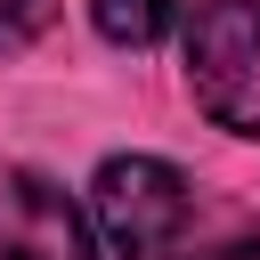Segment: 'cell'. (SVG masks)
Returning <instances> with one entry per match:
<instances>
[{
  "instance_id": "cell-1",
  "label": "cell",
  "mask_w": 260,
  "mask_h": 260,
  "mask_svg": "<svg viewBox=\"0 0 260 260\" xmlns=\"http://www.w3.org/2000/svg\"><path fill=\"white\" fill-rule=\"evenodd\" d=\"M89 211H98V236L114 244V260H171L195 236V187L154 154H114L89 187Z\"/></svg>"
},
{
  "instance_id": "cell-2",
  "label": "cell",
  "mask_w": 260,
  "mask_h": 260,
  "mask_svg": "<svg viewBox=\"0 0 260 260\" xmlns=\"http://www.w3.org/2000/svg\"><path fill=\"white\" fill-rule=\"evenodd\" d=\"M187 89L219 130L260 138V0H203L195 8V24H187Z\"/></svg>"
},
{
  "instance_id": "cell-3",
  "label": "cell",
  "mask_w": 260,
  "mask_h": 260,
  "mask_svg": "<svg viewBox=\"0 0 260 260\" xmlns=\"http://www.w3.org/2000/svg\"><path fill=\"white\" fill-rule=\"evenodd\" d=\"M0 260H98L89 228L65 203L57 179H41V171H8L0 179Z\"/></svg>"
},
{
  "instance_id": "cell-4",
  "label": "cell",
  "mask_w": 260,
  "mask_h": 260,
  "mask_svg": "<svg viewBox=\"0 0 260 260\" xmlns=\"http://www.w3.org/2000/svg\"><path fill=\"white\" fill-rule=\"evenodd\" d=\"M98 32L122 41V49H154L171 24H179V0H89Z\"/></svg>"
},
{
  "instance_id": "cell-5",
  "label": "cell",
  "mask_w": 260,
  "mask_h": 260,
  "mask_svg": "<svg viewBox=\"0 0 260 260\" xmlns=\"http://www.w3.org/2000/svg\"><path fill=\"white\" fill-rule=\"evenodd\" d=\"M57 16V0H0V49H16V41H32L41 24Z\"/></svg>"
}]
</instances>
